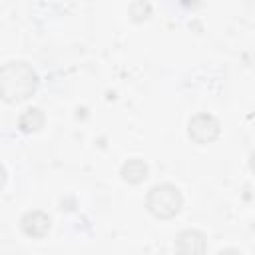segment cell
I'll use <instances>...</instances> for the list:
<instances>
[{
  "label": "cell",
  "instance_id": "2",
  "mask_svg": "<svg viewBox=\"0 0 255 255\" xmlns=\"http://www.w3.org/2000/svg\"><path fill=\"white\" fill-rule=\"evenodd\" d=\"M147 207L155 217L167 219L171 215H175L181 207V193L177 187L169 185V183H161L155 185L149 195H147Z\"/></svg>",
  "mask_w": 255,
  "mask_h": 255
},
{
  "label": "cell",
  "instance_id": "3",
  "mask_svg": "<svg viewBox=\"0 0 255 255\" xmlns=\"http://www.w3.org/2000/svg\"><path fill=\"white\" fill-rule=\"evenodd\" d=\"M219 131L217 122L207 116V114H199L189 122V137H193L197 143H207L211 141Z\"/></svg>",
  "mask_w": 255,
  "mask_h": 255
},
{
  "label": "cell",
  "instance_id": "4",
  "mask_svg": "<svg viewBox=\"0 0 255 255\" xmlns=\"http://www.w3.org/2000/svg\"><path fill=\"white\" fill-rule=\"evenodd\" d=\"M175 249L179 255H201L205 249V239L199 231H183L175 241Z\"/></svg>",
  "mask_w": 255,
  "mask_h": 255
},
{
  "label": "cell",
  "instance_id": "1",
  "mask_svg": "<svg viewBox=\"0 0 255 255\" xmlns=\"http://www.w3.org/2000/svg\"><path fill=\"white\" fill-rule=\"evenodd\" d=\"M36 88V72L26 62H8L0 68V96L6 102L26 100Z\"/></svg>",
  "mask_w": 255,
  "mask_h": 255
},
{
  "label": "cell",
  "instance_id": "6",
  "mask_svg": "<svg viewBox=\"0 0 255 255\" xmlns=\"http://www.w3.org/2000/svg\"><path fill=\"white\" fill-rule=\"evenodd\" d=\"M217 255H241L237 249H225V251H219Z\"/></svg>",
  "mask_w": 255,
  "mask_h": 255
},
{
  "label": "cell",
  "instance_id": "7",
  "mask_svg": "<svg viewBox=\"0 0 255 255\" xmlns=\"http://www.w3.org/2000/svg\"><path fill=\"white\" fill-rule=\"evenodd\" d=\"M4 181H6V171H4V167L0 165V189H2V185H4Z\"/></svg>",
  "mask_w": 255,
  "mask_h": 255
},
{
  "label": "cell",
  "instance_id": "5",
  "mask_svg": "<svg viewBox=\"0 0 255 255\" xmlns=\"http://www.w3.org/2000/svg\"><path fill=\"white\" fill-rule=\"evenodd\" d=\"M145 173H147V165H145L141 159H129V161L122 167V175H124V179L129 181V183L141 181V179L145 177Z\"/></svg>",
  "mask_w": 255,
  "mask_h": 255
}]
</instances>
